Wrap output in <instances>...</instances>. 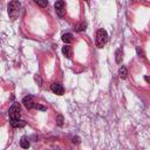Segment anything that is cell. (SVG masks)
Returning <instances> with one entry per match:
<instances>
[{"instance_id": "6da1fadb", "label": "cell", "mask_w": 150, "mask_h": 150, "mask_svg": "<svg viewBox=\"0 0 150 150\" xmlns=\"http://www.w3.org/2000/svg\"><path fill=\"white\" fill-rule=\"evenodd\" d=\"M20 8H21V4L19 2V0H12L7 6V12H8L9 19H12V20L18 19Z\"/></svg>"}, {"instance_id": "7a4b0ae2", "label": "cell", "mask_w": 150, "mask_h": 150, "mask_svg": "<svg viewBox=\"0 0 150 150\" xmlns=\"http://www.w3.org/2000/svg\"><path fill=\"white\" fill-rule=\"evenodd\" d=\"M108 41V34L105 32V29L100 28L96 30V35H95V45L97 48H103V46L107 43Z\"/></svg>"}, {"instance_id": "3957f363", "label": "cell", "mask_w": 150, "mask_h": 150, "mask_svg": "<svg viewBox=\"0 0 150 150\" xmlns=\"http://www.w3.org/2000/svg\"><path fill=\"white\" fill-rule=\"evenodd\" d=\"M20 111H21V108H20V104L18 102L13 103L12 107L9 108L8 110V116H9V120H14V118H20Z\"/></svg>"}, {"instance_id": "277c9868", "label": "cell", "mask_w": 150, "mask_h": 150, "mask_svg": "<svg viewBox=\"0 0 150 150\" xmlns=\"http://www.w3.org/2000/svg\"><path fill=\"white\" fill-rule=\"evenodd\" d=\"M64 7H66V5H64V1L63 0H57L56 2H55V5H54V8H55V12H56V14L60 16V18H63V14H64Z\"/></svg>"}, {"instance_id": "5b68a950", "label": "cell", "mask_w": 150, "mask_h": 150, "mask_svg": "<svg viewBox=\"0 0 150 150\" xmlns=\"http://www.w3.org/2000/svg\"><path fill=\"white\" fill-rule=\"evenodd\" d=\"M22 104L27 108V109H32V108H34L35 107V102H34V97L32 96V95H27V96H25L23 98H22Z\"/></svg>"}, {"instance_id": "8992f818", "label": "cell", "mask_w": 150, "mask_h": 150, "mask_svg": "<svg viewBox=\"0 0 150 150\" xmlns=\"http://www.w3.org/2000/svg\"><path fill=\"white\" fill-rule=\"evenodd\" d=\"M50 90H52L54 94H56V95H62V94L64 93V88L62 87V84L56 83V82H54V83L50 86Z\"/></svg>"}, {"instance_id": "52a82bcc", "label": "cell", "mask_w": 150, "mask_h": 150, "mask_svg": "<svg viewBox=\"0 0 150 150\" xmlns=\"http://www.w3.org/2000/svg\"><path fill=\"white\" fill-rule=\"evenodd\" d=\"M9 123L13 128H23L26 125V122L20 120V118H14V120H9Z\"/></svg>"}, {"instance_id": "ba28073f", "label": "cell", "mask_w": 150, "mask_h": 150, "mask_svg": "<svg viewBox=\"0 0 150 150\" xmlns=\"http://www.w3.org/2000/svg\"><path fill=\"white\" fill-rule=\"evenodd\" d=\"M122 59H123V50H122V48H117L116 52H115V61H116V63H121Z\"/></svg>"}, {"instance_id": "9c48e42d", "label": "cell", "mask_w": 150, "mask_h": 150, "mask_svg": "<svg viewBox=\"0 0 150 150\" xmlns=\"http://www.w3.org/2000/svg\"><path fill=\"white\" fill-rule=\"evenodd\" d=\"M62 53H63V55H66V57L70 59L71 57V47L69 45H66L64 47H62Z\"/></svg>"}, {"instance_id": "30bf717a", "label": "cell", "mask_w": 150, "mask_h": 150, "mask_svg": "<svg viewBox=\"0 0 150 150\" xmlns=\"http://www.w3.org/2000/svg\"><path fill=\"white\" fill-rule=\"evenodd\" d=\"M20 145H21V148H23V149H28L29 148V139H28V137H26V136H22L21 137V139H20Z\"/></svg>"}, {"instance_id": "8fae6325", "label": "cell", "mask_w": 150, "mask_h": 150, "mask_svg": "<svg viewBox=\"0 0 150 150\" xmlns=\"http://www.w3.org/2000/svg\"><path fill=\"white\" fill-rule=\"evenodd\" d=\"M62 41H63L66 45L70 43V42L73 41V34H70V33H64V34H62Z\"/></svg>"}, {"instance_id": "7c38bea8", "label": "cell", "mask_w": 150, "mask_h": 150, "mask_svg": "<svg viewBox=\"0 0 150 150\" xmlns=\"http://www.w3.org/2000/svg\"><path fill=\"white\" fill-rule=\"evenodd\" d=\"M118 75H120V77L123 79V80L127 77V75H128V70H127V68H125L124 66L120 67V69H118Z\"/></svg>"}, {"instance_id": "4fadbf2b", "label": "cell", "mask_w": 150, "mask_h": 150, "mask_svg": "<svg viewBox=\"0 0 150 150\" xmlns=\"http://www.w3.org/2000/svg\"><path fill=\"white\" fill-rule=\"evenodd\" d=\"M38 6H40V7H42V8H45V7H47V5H48V1L47 0H33Z\"/></svg>"}, {"instance_id": "5bb4252c", "label": "cell", "mask_w": 150, "mask_h": 150, "mask_svg": "<svg viewBox=\"0 0 150 150\" xmlns=\"http://www.w3.org/2000/svg\"><path fill=\"white\" fill-rule=\"evenodd\" d=\"M84 29H86V23H82V25H80V26L76 27V30H77V32H82V30H84Z\"/></svg>"}, {"instance_id": "9a60e30c", "label": "cell", "mask_w": 150, "mask_h": 150, "mask_svg": "<svg viewBox=\"0 0 150 150\" xmlns=\"http://www.w3.org/2000/svg\"><path fill=\"white\" fill-rule=\"evenodd\" d=\"M57 118H59L57 124H59V125H62V123H63V117H62L61 115H59V116H57Z\"/></svg>"}, {"instance_id": "2e32d148", "label": "cell", "mask_w": 150, "mask_h": 150, "mask_svg": "<svg viewBox=\"0 0 150 150\" xmlns=\"http://www.w3.org/2000/svg\"><path fill=\"white\" fill-rule=\"evenodd\" d=\"M86 1H88V0H86Z\"/></svg>"}]
</instances>
